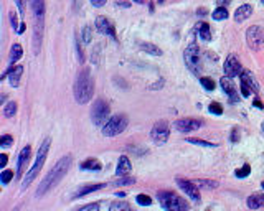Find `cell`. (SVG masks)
<instances>
[{
	"label": "cell",
	"instance_id": "obj_5",
	"mask_svg": "<svg viewBox=\"0 0 264 211\" xmlns=\"http://www.w3.org/2000/svg\"><path fill=\"white\" fill-rule=\"evenodd\" d=\"M159 201H160V206L165 211H188L190 209V204H188L182 196L173 193V191H159Z\"/></svg>",
	"mask_w": 264,
	"mask_h": 211
},
{
	"label": "cell",
	"instance_id": "obj_25",
	"mask_svg": "<svg viewBox=\"0 0 264 211\" xmlns=\"http://www.w3.org/2000/svg\"><path fill=\"white\" fill-rule=\"evenodd\" d=\"M22 57H23V48H22V45L15 43V45L12 46V49H10V63L14 65L15 61H18Z\"/></svg>",
	"mask_w": 264,
	"mask_h": 211
},
{
	"label": "cell",
	"instance_id": "obj_13",
	"mask_svg": "<svg viewBox=\"0 0 264 211\" xmlns=\"http://www.w3.org/2000/svg\"><path fill=\"white\" fill-rule=\"evenodd\" d=\"M225 76L228 78H236L238 74L243 73V66L240 63V60L236 58V55H230L225 61Z\"/></svg>",
	"mask_w": 264,
	"mask_h": 211
},
{
	"label": "cell",
	"instance_id": "obj_37",
	"mask_svg": "<svg viewBox=\"0 0 264 211\" xmlns=\"http://www.w3.org/2000/svg\"><path fill=\"white\" fill-rule=\"evenodd\" d=\"M0 145L2 147L14 145V137H12V135H2V137H0Z\"/></svg>",
	"mask_w": 264,
	"mask_h": 211
},
{
	"label": "cell",
	"instance_id": "obj_10",
	"mask_svg": "<svg viewBox=\"0 0 264 211\" xmlns=\"http://www.w3.org/2000/svg\"><path fill=\"white\" fill-rule=\"evenodd\" d=\"M150 137H152L155 144L163 145L168 140V137H170V127H168V124L165 121L155 122L152 130H150Z\"/></svg>",
	"mask_w": 264,
	"mask_h": 211
},
{
	"label": "cell",
	"instance_id": "obj_7",
	"mask_svg": "<svg viewBox=\"0 0 264 211\" xmlns=\"http://www.w3.org/2000/svg\"><path fill=\"white\" fill-rule=\"evenodd\" d=\"M127 117L124 114L112 116L111 119L106 122V126L103 127V135L104 137H116V135L122 134L125 127H127Z\"/></svg>",
	"mask_w": 264,
	"mask_h": 211
},
{
	"label": "cell",
	"instance_id": "obj_31",
	"mask_svg": "<svg viewBox=\"0 0 264 211\" xmlns=\"http://www.w3.org/2000/svg\"><path fill=\"white\" fill-rule=\"evenodd\" d=\"M187 142H190V144H195V145H202V147H216V144H211V142H208V140L195 139V137H188Z\"/></svg>",
	"mask_w": 264,
	"mask_h": 211
},
{
	"label": "cell",
	"instance_id": "obj_20",
	"mask_svg": "<svg viewBox=\"0 0 264 211\" xmlns=\"http://www.w3.org/2000/svg\"><path fill=\"white\" fill-rule=\"evenodd\" d=\"M246 204H248L249 209H259V208H262L264 206V193H254V195L248 196Z\"/></svg>",
	"mask_w": 264,
	"mask_h": 211
},
{
	"label": "cell",
	"instance_id": "obj_49",
	"mask_svg": "<svg viewBox=\"0 0 264 211\" xmlns=\"http://www.w3.org/2000/svg\"><path fill=\"white\" fill-rule=\"evenodd\" d=\"M132 2L141 4V5H146V4H149V0H132Z\"/></svg>",
	"mask_w": 264,
	"mask_h": 211
},
{
	"label": "cell",
	"instance_id": "obj_4",
	"mask_svg": "<svg viewBox=\"0 0 264 211\" xmlns=\"http://www.w3.org/2000/svg\"><path fill=\"white\" fill-rule=\"evenodd\" d=\"M50 144H52V140H50V139L43 140V144L38 148V153H36V159H35L33 167H31V169L27 172V175L23 177V187H28V185L33 182L36 177H38L40 170L43 169V165H45L47 155H48V150H50Z\"/></svg>",
	"mask_w": 264,
	"mask_h": 211
},
{
	"label": "cell",
	"instance_id": "obj_42",
	"mask_svg": "<svg viewBox=\"0 0 264 211\" xmlns=\"http://www.w3.org/2000/svg\"><path fill=\"white\" fill-rule=\"evenodd\" d=\"M106 2H108V0H91V4L94 5V7H104L106 5Z\"/></svg>",
	"mask_w": 264,
	"mask_h": 211
},
{
	"label": "cell",
	"instance_id": "obj_30",
	"mask_svg": "<svg viewBox=\"0 0 264 211\" xmlns=\"http://www.w3.org/2000/svg\"><path fill=\"white\" fill-rule=\"evenodd\" d=\"M4 114L7 116V117H14L17 114V102H9V104H5V108H4Z\"/></svg>",
	"mask_w": 264,
	"mask_h": 211
},
{
	"label": "cell",
	"instance_id": "obj_22",
	"mask_svg": "<svg viewBox=\"0 0 264 211\" xmlns=\"http://www.w3.org/2000/svg\"><path fill=\"white\" fill-rule=\"evenodd\" d=\"M241 84H244V86H248V88L253 91V92H257L259 91V88H257V83H256V79H254V76L253 74H251L249 71H243L241 74Z\"/></svg>",
	"mask_w": 264,
	"mask_h": 211
},
{
	"label": "cell",
	"instance_id": "obj_27",
	"mask_svg": "<svg viewBox=\"0 0 264 211\" xmlns=\"http://www.w3.org/2000/svg\"><path fill=\"white\" fill-rule=\"evenodd\" d=\"M195 182V185H197V187L200 188H208V190H211V188H218V182H215V180H203V178H198V180H193Z\"/></svg>",
	"mask_w": 264,
	"mask_h": 211
},
{
	"label": "cell",
	"instance_id": "obj_15",
	"mask_svg": "<svg viewBox=\"0 0 264 211\" xmlns=\"http://www.w3.org/2000/svg\"><path fill=\"white\" fill-rule=\"evenodd\" d=\"M23 74V66L20 65H12L7 71L4 73L2 79H5L9 76V81H10V86H14V88H17L18 84H20V78Z\"/></svg>",
	"mask_w": 264,
	"mask_h": 211
},
{
	"label": "cell",
	"instance_id": "obj_19",
	"mask_svg": "<svg viewBox=\"0 0 264 211\" xmlns=\"http://www.w3.org/2000/svg\"><path fill=\"white\" fill-rule=\"evenodd\" d=\"M130 172H132V164H130L129 157L121 155V157H119L117 167H116V175L117 177H125V175H129Z\"/></svg>",
	"mask_w": 264,
	"mask_h": 211
},
{
	"label": "cell",
	"instance_id": "obj_8",
	"mask_svg": "<svg viewBox=\"0 0 264 211\" xmlns=\"http://www.w3.org/2000/svg\"><path fill=\"white\" fill-rule=\"evenodd\" d=\"M246 43L253 51L264 49V28L261 25H253L246 32Z\"/></svg>",
	"mask_w": 264,
	"mask_h": 211
},
{
	"label": "cell",
	"instance_id": "obj_21",
	"mask_svg": "<svg viewBox=\"0 0 264 211\" xmlns=\"http://www.w3.org/2000/svg\"><path fill=\"white\" fill-rule=\"evenodd\" d=\"M251 14H253V7L248 4H244L241 5V7H238L236 12H235V20L236 22H244L246 18L251 17Z\"/></svg>",
	"mask_w": 264,
	"mask_h": 211
},
{
	"label": "cell",
	"instance_id": "obj_18",
	"mask_svg": "<svg viewBox=\"0 0 264 211\" xmlns=\"http://www.w3.org/2000/svg\"><path fill=\"white\" fill-rule=\"evenodd\" d=\"M104 187H108V185H104V183H96V185H84V187H81V188H78L76 191H74L71 200H78V198H83V196H86V195L93 193V191H98V190H101V188H104Z\"/></svg>",
	"mask_w": 264,
	"mask_h": 211
},
{
	"label": "cell",
	"instance_id": "obj_32",
	"mask_svg": "<svg viewBox=\"0 0 264 211\" xmlns=\"http://www.w3.org/2000/svg\"><path fill=\"white\" fill-rule=\"evenodd\" d=\"M251 173V165H248V164H244L241 169H238L236 172H235V175L238 177V178H246L248 175Z\"/></svg>",
	"mask_w": 264,
	"mask_h": 211
},
{
	"label": "cell",
	"instance_id": "obj_44",
	"mask_svg": "<svg viewBox=\"0 0 264 211\" xmlns=\"http://www.w3.org/2000/svg\"><path fill=\"white\" fill-rule=\"evenodd\" d=\"M7 162H9V157H7V155H5V153L0 155V167H2V169H4L5 165H7Z\"/></svg>",
	"mask_w": 264,
	"mask_h": 211
},
{
	"label": "cell",
	"instance_id": "obj_43",
	"mask_svg": "<svg viewBox=\"0 0 264 211\" xmlns=\"http://www.w3.org/2000/svg\"><path fill=\"white\" fill-rule=\"evenodd\" d=\"M15 4H17L18 10H20V14H23L25 12V0H15Z\"/></svg>",
	"mask_w": 264,
	"mask_h": 211
},
{
	"label": "cell",
	"instance_id": "obj_23",
	"mask_svg": "<svg viewBox=\"0 0 264 211\" xmlns=\"http://www.w3.org/2000/svg\"><path fill=\"white\" fill-rule=\"evenodd\" d=\"M79 167L83 170H91V172H99L103 169V165H101V162H99L98 159H87Z\"/></svg>",
	"mask_w": 264,
	"mask_h": 211
},
{
	"label": "cell",
	"instance_id": "obj_12",
	"mask_svg": "<svg viewBox=\"0 0 264 211\" xmlns=\"http://www.w3.org/2000/svg\"><path fill=\"white\" fill-rule=\"evenodd\" d=\"M203 126V122L202 121H198V119H193V117H187V119H179V121H175L172 124V127L177 130V132H193V130H197Z\"/></svg>",
	"mask_w": 264,
	"mask_h": 211
},
{
	"label": "cell",
	"instance_id": "obj_41",
	"mask_svg": "<svg viewBox=\"0 0 264 211\" xmlns=\"http://www.w3.org/2000/svg\"><path fill=\"white\" fill-rule=\"evenodd\" d=\"M10 22H12V25H14V28L20 27V25H18V20H17V14H15V12H10ZM17 30H18V28H17Z\"/></svg>",
	"mask_w": 264,
	"mask_h": 211
},
{
	"label": "cell",
	"instance_id": "obj_24",
	"mask_svg": "<svg viewBox=\"0 0 264 211\" xmlns=\"http://www.w3.org/2000/svg\"><path fill=\"white\" fill-rule=\"evenodd\" d=\"M197 32L198 36L205 41H210L211 40V30H210V25L208 23H198L197 25Z\"/></svg>",
	"mask_w": 264,
	"mask_h": 211
},
{
	"label": "cell",
	"instance_id": "obj_39",
	"mask_svg": "<svg viewBox=\"0 0 264 211\" xmlns=\"http://www.w3.org/2000/svg\"><path fill=\"white\" fill-rule=\"evenodd\" d=\"M83 40H84V43H91V40H93L91 27H84V30H83Z\"/></svg>",
	"mask_w": 264,
	"mask_h": 211
},
{
	"label": "cell",
	"instance_id": "obj_3",
	"mask_svg": "<svg viewBox=\"0 0 264 211\" xmlns=\"http://www.w3.org/2000/svg\"><path fill=\"white\" fill-rule=\"evenodd\" d=\"M33 10V51L38 55L43 40V28H45V0H31Z\"/></svg>",
	"mask_w": 264,
	"mask_h": 211
},
{
	"label": "cell",
	"instance_id": "obj_52",
	"mask_svg": "<svg viewBox=\"0 0 264 211\" xmlns=\"http://www.w3.org/2000/svg\"><path fill=\"white\" fill-rule=\"evenodd\" d=\"M261 4H262V5H264V0H261Z\"/></svg>",
	"mask_w": 264,
	"mask_h": 211
},
{
	"label": "cell",
	"instance_id": "obj_35",
	"mask_svg": "<svg viewBox=\"0 0 264 211\" xmlns=\"http://www.w3.org/2000/svg\"><path fill=\"white\" fill-rule=\"evenodd\" d=\"M200 83H202V86H203L206 91H213V89H215V81H213V79H210V78H202V79H200Z\"/></svg>",
	"mask_w": 264,
	"mask_h": 211
},
{
	"label": "cell",
	"instance_id": "obj_46",
	"mask_svg": "<svg viewBox=\"0 0 264 211\" xmlns=\"http://www.w3.org/2000/svg\"><path fill=\"white\" fill-rule=\"evenodd\" d=\"M216 2H218L219 7H225V5H228V4L231 2V0H216Z\"/></svg>",
	"mask_w": 264,
	"mask_h": 211
},
{
	"label": "cell",
	"instance_id": "obj_29",
	"mask_svg": "<svg viewBox=\"0 0 264 211\" xmlns=\"http://www.w3.org/2000/svg\"><path fill=\"white\" fill-rule=\"evenodd\" d=\"M109 211H134L130 206H129V203H125V201H114L109 206Z\"/></svg>",
	"mask_w": 264,
	"mask_h": 211
},
{
	"label": "cell",
	"instance_id": "obj_26",
	"mask_svg": "<svg viewBox=\"0 0 264 211\" xmlns=\"http://www.w3.org/2000/svg\"><path fill=\"white\" fill-rule=\"evenodd\" d=\"M141 49H144V51L149 53V55H152V57H160L162 55V49L159 46L152 45V43H142Z\"/></svg>",
	"mask_w": 264,
	"mask_h": 211
},
{
	"label": "cell",
	"instance_id": "obj_2",
	"mask_svg": "<svg viewBox=\"0 0 264 211\" xmlns=\"http://www.w3.org/2000/svg\"><path fill=\"white\" fill-rule=\"evenodd\" d=\"M73 91H74V99H76L78 104H87L91 101L94 92V79L91 78V73L87 68L78 73Z\"/></svg>",
	"mask_w": 264,
	"mask_h": 211
},
{
	"label": "cell",
	"instance_id": "obj_16",
	"mask_svg": "<svg viewBox=\"0 0 264 211\" xmlns=\"http://www.w3.org/2000/svg\"><path fill=\"white\" fill-rule=\"evenodd\" d=\"M30 155H31V147L27 145L23 147L20 153H18V165H17V177H22L23 172H25V167H27L28 160H30Z\"/></svg>",
	"mask_w": 264,
	"mask_h": 211
},
{
	"label": "cell",
	"instance_id": "obj_11",
	"mask_svg": "<svg viewBox=\"0 0 264 211\" xmlns=\"http://www.w3.org/2000/svg\"><path fill=\"white\" fill-rule=\"evenodd\" d=\"M96 28H98V32L101 33V35L111 36L112 40H116V41H117V35H116V25H114V22L111 20V18L99 15V17L96 18Z\"/></svg>",
	"mask_w": 264,
	"mask_h": 211
},
{
	"label": "cell",
	"instance_id": "obj_14",
	"mask_svg": "<svg viewBox=\"0 0 264 211\" xmlns=\"http://www.w3.org/2000/svg\"><path fill=\"white\" fill-rule=\"evenodd\" d=\"M177 185L180 187V190L185 191V195L188 198H192L193 201H200V190L195 185L193 180H185V178H177Z\"/></svg>",
	"mask_w": 264,
	"mask_h": 211
},
{
	"label": "cell",
	"instance_id": "obj_6",
	"mask_svg": "<svg viewBox=\"0 0 264 211\" xmlns=\"http://www.w3.org/2000/svg\"><path fill=\"white\" fill-rule=\"evenodd\" d=\"M91 119L94 122V126L104 127L106 122L111 119V109L109 104L104 101V99H98L96 102L93 104V111H91Z\"/></svg>",
	"mask_w": 264,
	"mask_h": 211
},
{
	"label": "cell",
	"instance_id": "obj_48",
	"mask_svg": "<svg viewBox=\"0 0 264 211\" xmlns=\"http://www.w3.org/2000/svg\"><path fill=\"white\" fill-rule=\"evenodd\" d=\"M25 27H27V25H25V23H20V27H18L17 32H18V33H23V32H25Z\"/></svg>",
	"mask_w": 264,
	"mask_h": 211
},
{
	"label": "cell",
	"instance_id": "obj_1",
	"mask_svg": "<svg viewBox=\"0 0 264 211\" xmlns=\"http://www.w3.org/2000/svg\"><path fill=\"white\" fill-rule=\"evenodd\" d=\"M71 155H65V157H61L56 165L52 169V172H48V175L43 178V182L40 183L38 190H36V196L41 198L45 196L47 193L52 188H55L56 185L61 182V178L66 175L68 170H70V165H71Z\"/></svg>",
	"mask_w": 264,
	"mask_h": 211
},
{
	"label": "cell",
	"instance_id": "obj_51",
	"mask_svg": "<svg viewBox=\"0 0 264 211\" xmlns=\"http://www.w3.org/2000/svg\"><path fill=\"white\" fill-rule=\"evenodd\" d=\"M261 187H262V190H264V182H262V183H261Z\"/></svg>",
	"mask_w": 264,
	"mask_h": 211
},
{
	"label": "cell",
	"instance_id": "obj_47",
	"mask_svg": "<svg viewBox=\"0 0 264 211\" xmlns=\"http://www.w3.org/2000/svg\"><path fill=\"white\" fill-rule=\"evenodd\" d=\"M254 106H256L257 109H264V106L261 104V101H259V99H254Z\"/></svg>",
	"mask_w": 264,
	"mask_h": 211
},
{
	"label": "cell",
	"instance_id": "obj_38",
	"mask_svg": "<svg viewBox=\"0 0 264 211\" xmlns=\"http://www.w3.org/2000/svg\"><path fill=\"white\" fill-rule=\"evenodd\" d=\"M134 182H136V178H132V177H124V178H119L114 185H119V187H125V185H132Z\"/></svg>",
	"mask_w": 264,
	"mask_h": 211
},
{
	"label": "cell",
	"instance_id": "obj_33",
	"mask_svg": "<svg viewBox=\"0 0 264 211\" xmlns=\"http://www.w3.org/2000/svg\"><path fill=\"white\" fill-rule=\"evenodd\" d=\"M136 201L139 203L141 206H150V204H152V198H150L149 195H144V193H141V195H137Z\"/></svg>",
	"mask_w": 264,
	"mask_h": 211
},
{
	"label": "cell",
	"instance_id": "obj_50",
	"mask_svg": "<svg viewBox=\"0 0 264 211\" xmlns=\"http://www.w3.org/2000/svg\"><path fill=\"white\" fill-rule=\"evenodd\" d=\"M261 129H262V132H264V122L261 124Z\"/></svg>",
	"mask_w": 264,
	"mask_h": 211
},
{
	"label": "cell",
	"instance_id": "obj_9",
	"mask_svg": "<svg viewBox=\"0 0 264 211\" xmlns=\"http://www.w3.org/2000/svg\"><path fill=\"white\" fill-rule=\"evenodd\" d=\"M184 60H185V65L188 66V70L193 71L195 74L200 73V70H202V57H200V49L197 45H190L188 48H185Z\"/></svg>",
	"mask_w": 264,
	"mask_h": 211
},
{
	"label": "cell",
	"instance_id": "obj_17",
	"mask_svg": "<svg viewBox=\"0 0 264 211\" xmlns=\"http://www.w3.org/2000/svg\"><path fill=\"white\" fill-rule=\"evenodd\" d=\"M219 86H222L223 88V91L226 92V96H228L231 101H238V92H236V88H235V84L231 83V78H228V76H223L222 79H219Z\"/></svg>",
	"mask_w": 264,
	"mask_h": 211
},
{
	"label": "cell",
	"instance_id": "obj_45",
	"mask_svg": "<svg viewBox=\"0 0 264 211\" xmlns=\"http://www.w3.org/2000/svg\"><path fill=\"white\" fill-rule=\"evenodd\" d=\"M238 140H240V134H238V130L235 129L233 134H231V142H238Z\"/></svg>",
	"mask_w": 264,
	"mask_h": 211
},
{
	"label": "cell",
	"instance_id": "obj_36",
	"mask_svg": "<svg viewBox=\"0 0 264 211\" xmlns=\"http://www.w3.org/2000/svg\"><path fill=\"white\" fill-rule=\"evenodd\" d=\"M208 109H210V113L215 114V116H222L223 114V108L218 102H211Z\"/></svg>",
	"mask_w": 264,
	"mask_h": 211
},
{
	"label": "cell",
	"instance_id": "obj_34",
	"mask_svg": "<svg viewBox=\"0 0 264 211\" xmlns=\"http://www.w3.org/2000/svg\"><path fill=\"white\" fill-rule=\"evenodd\" d=\"M12 178H14V170H4L2 175H0V180H2L4 185H9L12 182Z\"/></svg>",
	"mask_w": 264,
	"mask_h": 211
},
{
	"label": "cell",
	"instance_id": "obj_28",
	"mask_svg": "<svg viewBox=\"0 0 264 211\" xmlns=\"http://www.w3.org/2000/svg\"><path fill=\"white\" fill-rule=\"evenodd\" d=\"M211 17L215 18V20H226L228 18V10H226V7H218L211 12Z\"/></svg>",
	"mask_w": 264,
	"mask_h": 211
},
{
	"label": "cell",
	"instance_id": "obj_40",
	"mask_svg": "<svg viewBox=\"0 0 264 211\" xmlns=\"http://www.w3.org/2000/svg\"><path fill=\"white\" fill-rule=\"evenodd\" d=\"M78 211H99V204H98V203L86 204V206H83V208L78 209Z\"/></svg>",
	"mask_w": 264,
	"mask_h": 211
}]
</instances>
